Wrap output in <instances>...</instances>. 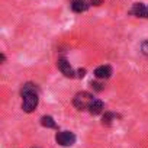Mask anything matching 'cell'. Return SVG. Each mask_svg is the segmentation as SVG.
Here are the masks:
<instances>
[{
    "label": "cell",
    "instance_id": "cell-3",
    "mask_svg": "<svg viewBox=\"0 0 148 148\" xmlns=\"http://www.w3.org/2000/svg\"><path fill=\"white\" fill-rule=\"evenodd\" d=\"M55 141L61 147H71V145H74V142H76V135H74L71 131H60L55 135Z\"/></svg>",
    "mask_w": 148,
    "mask_h": 148
},
{
    "label": "cell",
    "instance_id": "cell-7",
    "mask_svg": "<svg viewBox=\"0 0 148 148\" xmlns=\"http://www.w3.org/2000/svg\"><path fill=\"white\" fill-rule=\"evenodd\" d=\"M95 76L99 80H106L112 76V67L110 65H100L95 70Z\"/></svg>",
    "mask_w": 148,
    "mask_h": 148
},
{
    "label": "cell",
    "instance_id": "cell-5",
    "mask_svg": "<svg viewBox=\"0 0 148 148\" xmlns=\"http://www.w3.org/2000/svg\"><path fill=\"white\" fill-rule=\"evenodd\" d=\"M57 65H58V70L64 74L65 77H70V79L76 77V73H74L73 67L70 65V62H68L65 58H60V60H58V62H57Z\"/></svg>",
    "mask_w": 148,
    "mask_h": 148
},
{
    "label": "cell",
    "instance_id": "cell-15",
    "mask_svg": "<svg viewBox=\"0 0 148 148\" xmlns=\"http://www.w3.org/2000/svg\"><path fill=\"white\" fill-rule=\"evenodd\" d=\"M0 61H2V62H5V61H6V55H5L3 52L0 54Z\"/></svg>",
    "mask_w": 148,
    "mask_h": 148
},
{
    "label": "cell",
    "instance_id": "cell-8",
    "mask_svg": "<svg viewBox=\"0 0 148 148\" xmlns=\"http://www.w3.org/2000/svg\"><path fill=\"white\" fill-rule=\"evenodd\" d=\"M103 109H105L103 102H102L100 99H93V102L90 103V106H89L87 110H89L90 115H99V113L103 112Z\"/></svg>",
    "mask_w": 148,
    "mask_h": 148
},
{
    "label": "cell",
    "instance_id": "cell-16",
    "mask_svg": "<svg viewBox=\"0 0 148 148\" xmlns=\"http://www.w3.org/2000/svg\"><path fill=\"white\" fill-rule=\"evenodd\" d=\"M145 18H148V5H147V16Z\"/></svg>",
    "mask_w": 148,
    "mask_h": 148
},
{
    "label": "cell",
    "instance_id": "cell-1",
    "mask_svg": "<svg viewBox=\"0 0 148 148\" xmlns=\"http://www.w3.org/2000/svg\"><path fill=\"white\" fill-rule=\"evenodd\" d=\"M21 95H22V109L23 112L26 113H32L36 106H38V102H39V97H38V89L34 83H25L22 86V90H21Z\"/></svg>",
    "mask_w": 148,
    "mask_h": 148
},
{
    "label": "cell",
    "instance_id": "cell-12",
    "mask_svg": "<svg viewBox=\"0 0 148 148\" xmlns=\"http://www.w3.org/2000/svg\"><path fill=\"white\" fill-rule=\"evenodd\" d=\"M141 51H142V54L148 55V39H147V41H144V42L141 44Z\"/></svg>",
    "mask_w": 148,
    "mask_h": 148
},
{
    "label": "cell",
    "instance_id": "cell-6",
    "mask_svg": "<svg viewBox=\"0 0 148 148\" xmlns=\"http://www.w3.org/2000/svg\"><path fill=\"white\" fill-rule=\"evenodd\" d=\"M129 15L136 18H145L147 16V5L145 3H134L129 9Z\"/></svg>",
    "mask_w": 148,
    "mask_h": 148
},
{
    "label": "cell",
    "instance_id": "cell-9",
    "mask_svg": "<svg viewBox=\"0 0 148 148\" xmlns=\"http://www.w3.org/2000/svg\"><path fill=\"white\" fill-rule=\"evenodd\" d=\"M113 121H116V115L112 112H105V115L102 116V125L103 126H110L113 123Z\"/></svg>",
    "mask_w": 148,
    "mask_h": 148
},
{
    "label": "cell",
    "instance_id": "cell-2",
    "mask_svg": "<svg viewBox=\"0 0 148 148\" xmlns=\"http://www.w3.org/2000/svg\"><path fill=\"white\" fill-rule=\"evenodd\" d=\"M93 99H95L93 95H90L87 92H80V93H77L76 96H74L73 105H74V108H77L79 110H86V109H89V106L93 102Z\"/></svg>",
    "mask_w": 148,
    "mask_h": 148
},
{
    "label": "cell",
    "instance_id": "cell-13",
    "mask_svg": "<svg viewBox=\"0 0 148 148\" xmlns=\"http://www.w3.org/2000/svg\"><path fill=\"white\" fill-rule=\"evenodd\" d=\"M103 3V0H92V6H100Z\"/></svg>",
    "mask_w": 148,
    "mask_h": 148
},
{
    "label": "cell",
    "instance_id": "cell-11",
    "mask_svg": "<svg viewBox=\"0 0 148 148\" xmlns=\"http://www.w3.org/2000/svg\"><path fill=\"white\" fill-rule=\"evenodd\" d=\"M90 86H92V89L93 90H96V92H102L103 89H105V86H102L100 83H97V82H92L90 83Z\"/></svg>",
    "mask_w": 148,
    "mask_h": 148
},
{
    "label": "cell",
    "instance_id": "cell-10",
    "mask_svg": "<svg viewBox=\"0 0 148 148\" xmlns=\"http://www.w3.org/2000/svg\"><path fill=\"white\" fill-rule=\"evenodd\" d=\"M41 125H42L44 128H48V129L57 128V123H55V121H54L52 116H42V118H41Z\"/></svg>",
    "mask_w": 148,
    "mask_h": 148
},
{
    "label": "cell",
    "instance_id": "cell-14",
    "mask_svg": "<svg viewBox=\"0 0 148 148\" xmlns=\"http://www.w3.org/2000/svg\"><path fill=\"white\" fill-rule=\"evenodd\" d=\"M84 74H86V70H79L77 71V77L82 79V77H84Z\"/></svg>",
    "mask_w": 148,
    "mask_h": 148
},
{
    "label": "cell",
    "instance_id": "cell-4",
    "mask_svg": "<svg viewBox=\"0 0 148 148\" xmlns=\"http://www.w3.org/2000/svg\"><path fill=\"white\" fill-rule=\"evenodd\" d=\"M71 10L76 12V13H83L86 10L90 9L92 6V0H71Z\"/></svg>",
    "mask_w": 148,
    "mask_h": 148
}]
</instances>
